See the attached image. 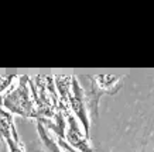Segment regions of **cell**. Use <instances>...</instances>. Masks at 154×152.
<instances>
[{
    "label": "cell",
    "mask_w": 154,
    "mask_h": 152,
    "mask_svg": "<svg viewBox=\"0 0 154 152\" xmlns=\"http://www.w3.org/2000/svg\"><path fill=\"white\" fill-rule=\"evenodd\" d=\"M28 80H30L28 75H20L19 82L3 94L2 106L10 114L20 115L23 118H35V107L31 97V89Z\"/></svg>",
    "instance_id": "6da1fadb"
},
{
    "label": "cell",
    "mask_w": 154,
    "mask_h": 152,
    "mask_svg": "<svg viewBox=\"0 0 154 152\" xmlns=\"http://www.w3.org/2000/svg\"><path fill=\"white\" fill-rule=\"evenodd\" d=\"M91 88L85 90V103L88 109V114L94 118L99 117V101L103 94H116L123 86V78L120 75L113 73H99L89 75Z\"/></svg>",
    "instance_id": "7a4b0ae2"
},
{
    "label": "cell",
    "mask_w": 154,
    "mask_h": 152,
    "mask_svg": "<svg viewBox=\"0 0 154 152\" xmlns=\"http://www.w3.org/2000/svg\"><path fill=\"white\" fill-rule=\"evenodd\" d=\"M60 110L64 113V117L66 121L65 138H64L66 144L79 152H94L91 144H89V138L85 135L84 128L79 127L81 123L76 120V117L72 114V111L68 107H60Z\"/></svg>",
    "instance_id": "3957f363"
},
{
    "label": "cell",
    "mask_w": 154,
    "mask_h": 152,
    "mask_svg": "<svg viewBox=\"0 0 154 152\" xmlns=\"http://www.w3.org/2000/svg\"><path fill=\"white\" fill-rule=\"evenodd\" d=\"M0 137H2V139L7 138V137L20 138L19 133L16 130V125H14L13 114H10L9 111L3 109L2 101H0Z\"/></svg>",
    "instance_id": "277c9868"
},
{
    "label": "cell",
    "mask_w": 154,
    "mask_h": 152,
    "mask_svg": "<svg viewBox=\"0 0 154 152\" xmlns=\"http://www.w3.org/2000/svg\"><path fill=\"white\" fill-rule=\"evenodd\" d=\"M37 131H38V137L41 139L42 147H44V152H65L58 145L55 139L48 134V130L40 121H37Z\"/></svg>",
    "instance_id": "5b68a950"
},
{
    "label": "cell",
    "mask_w": 154,
    "mask_h": 152,
    "mask_svg": "<svg viewBox=\"0 0 154 152\" xmlns=\"http://www.w3.org/2000/svg\"><path fill=\"white\" fill-rule=\"evenodd\" d=\"M20 78V70L17 69H0V101L2 97L11 86L13 82Z\"/></svg>",
    "instance_id": "8992f818"
},
{
    "label": "cell",
    "mask_w": 154,
    "mask_h": 152,
    "mask_svg": "<svg viewBox=\"0 0 154 152\" xmlns=\"http://www.w3.org/2000/svg\"><path fill=\"white\" fill-rule=\"evenodd\" d=\"M5 142L9 147V152H24L23 144L20 142V138L7 137V138H5Z\"/></svg>",
    "instance_id": "52a82bcc"
},
{
    "label": "cell",
    "mask_w": 154,
    "mask_h": 152,
    "mask_svg": "<svg viewBox=\"0 0 154 152\" xmlns=\"http://www.w3.org/2000/svg\"><path fill=\"white\" fill-rule=\"evenodd\" d=\"M55 141L58 142V145H60V147L62 148V149H64L65 152H79V151H76V149H74L72 147H69V145L66 144L65 139H62V138H57Z\"/></svg>",
    "instance_id": "ba28073f"
}]
</instances>
